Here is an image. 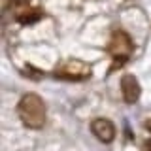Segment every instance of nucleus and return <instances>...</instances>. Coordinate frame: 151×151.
Masks as SVG:
<instances>
[{
    "label": "nucleus",
    "mask_w": 151,
    "mask_h": 151,
    "mask_svg": "<svg viewBox=\"0 0 151 151\" xmlns=\"http://www.w3.org/2000/svg\"><path fill=\"white\" fill-rule=\"evenodd\" d=\"M132 49H134V44H132L130 36L127 34L125 30H113L111 38H110V44H108V53L113 59L111 70L119 68L129 60V57L132 55Z\"/></svg>",
    "instance_id": "f03ea898"
},
{
    "label": "nucleus",
    "mask_w": 151,
    "mask_h": 151,
    "mask_svg": "<svg viewBox=\"0 0 151 151\" xmlns=\"http://www.w3.org/2000/svg\"><path fill=\"white\" fill-rule=\"evenodd\" d=\"M17 113H19V119L23 121V125L27 129H42L45 125V117H47L45 102L34 93L25 94L19 100Z\"/></svg>",
    "instance_id": "f257e3e1"
},
{
    "label": "nucleus",
    "mask_w": 151,
    "mask_h": 151,
    "mask_svg": "<svg viewBox=\"0 0 151 151\" xmlns=\"http://www.w3.org/2000/svg\"><path fill=\"white\" fill-rule=\"evenodd\" d=\"M91 130L104 144H110L115 138V127H113V123L110 119H104V117H98V119H94L91 123Z\"/></svg>",
    "instance_id": "20e7f679"
},
{
    "label": "nucleus",
    "mask_w": 151,
    "mask_h": 151,
    "mask_svg": "<svg viewBox=\"0 0 151 151\" xmlns=\"http://www.w3.org/2000/svg\"><path fill=\"white\" fill-rule=\"evenodd\" d=\"M42 17H44V13H42L38 8H25L21 13L15 15V19L21 23V25H34V23L40 21Z\"/></svg>",
    "instance_id": "423d86ee"
},
{
    "label": "nucleus",
    "mask_w": 151,
    "mask_h": 151,
    "mask_svg": "<svg viewBox=\"0 0 151 151\" xmlns=\"http://www.w3.org/2000/svg\"><path fill=\"white\" fill-rule=\"evenodd\" d=\"M28 0H6L8 6H23V4H27Z\"/></svg>",
    "instance_id": "0eeeda50"
},
{
    "label": "nucleus",
    "mask_w": 151,
    "mask_h": 151,
    "mask_svg": "<svg viewBox=\"0 0 151 151\" xmlns=\"http://www.w3.org/2000/svg\"><path fill=\"white\" fill-rule=\"evenodd\" d=\"M144 149H145V151H151V138H149L147 142H145V145H144Z\"/></svg>",
    "instance_id": "6e6552de"
},
{
    "label": "nucleus",
    "mask_w": 151,
    "mask_h": 151,
    "mask_svg": "<svg viewBox=\"0 0 151 151\" xmlns=\"http://www.w3.org/2000/svg\"><path fill=\"white\" fill-rule=\"evenodd\" d=\"M121 94L127 104H134L140 98V83L132 74H125L121 78Z\"/></svg>",
    "instance_id": "39448f33"
},
{
    "label": "nucleus",
    "mask_w": 151,
    "mask_h": 151,
    "mask_svg": "<svg viewBox=\"0 0 151 151\" xmlns=\"http://www.w3.org/2000/svg\"><path fill=\"white\" fill-rule=\"evenodd\" d=\"M91 76H93L91 66L87 63H83V60H79V59L63 60L53 70V78L66 79V81H83V79H89Z\"/></svg>",
    "instance_id": "7ed1b4c3"
}]
</instances>
